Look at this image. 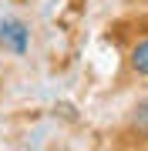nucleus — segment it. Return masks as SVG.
<instances>
[{
    "label": "nucleus",
    "mask_w": 148,
    "mask_h": 151,
    "mask_svg": "<svg viewBox=\"0 0 148 151\" xmlns=\"http://www.w3.org/2000/svg\"><path fill=\"white\" fill-rule=\"evenodd\" d=\"M0 47L14 57H24L30 47V27L20 20V17H4L0 24Z\"/></svg>",
    "instance_id": "nucleus-1"
},
{
    "label": "nucleus",
    "mask_w": 148,
    "mask_h": 151,
    "mask_svg": "<svg viewBox=\"0 0 148 151\" xmlns=\"http://www.w3.org/2000/svg\"><path fill=\"white\" fill-rule=\"evenodd\" d=\"M128 64H131V70L138 77H148V37L138 40L131 47V54H128Z\"/></svg>",
    "instance_id": "nucleus-2"
},
{
    "label": "nucleus",
    "mask_w": 148,
    "mask_h": 151,
    "mask_svg": "<svg viewBox=\"0 0 148 151\" xmlns=\"http://www.w3.org/2000/svg\"><path fill=\"white\" fill-rule=\"evenodd\" d=\"M131 128L142 131V134H148V97H142V101L135 104V111H131Z\"/></svg>",
    "instance_id": "nucleus-3"
}]
</instances>
